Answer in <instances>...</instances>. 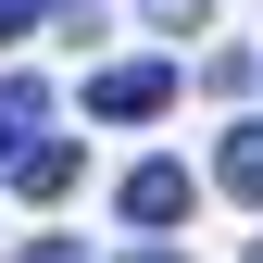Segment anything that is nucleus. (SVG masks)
<instances>
[{
    "instance_id": "1",
    "label": "nucleus",
    "mask_w": 263,
    "mask_h": 263,
    "mask_svg": "<svg viewBox=\"0 0 263 263\" xmlns=\"http://www.w3.org/2000/svg\"><path fill=\"white\" fill-rule=\"evenodd\" d=\"M163 101H176V63H101V76H88V113H113V125H138Z\"/></svg>"
},
{
    "instance_id": "2",
    "label": "nucleus",
    "mask_w": 263,
    "mask_h": 263,
    "mask_svg": "<svg viewBox=\"0 0 263 263\" xmlns=\"http://www.w3.org/2000/svg\"><path fill=\"white\" fill-rule=\"evenodd\" d=\"M176 213H188V163H138V176H125V226H151V238H163Z\"/></svg>"
},
{
    "instance_id": "3",
    "label": "nucleus",
    "mask_w": 263,
    "mask_h": 263,
    "mask_svg": "<svg viewBox=\"0 0 263 263\" xmlns=\"http://www.w3.org/2000/svg\"><path fill=\"white\" fill-rule=\"evenodd\" d=\"M38 125H50V88H38V76H0V163L38 138Z\"/></svg>"
},
{
    "instance_id": "4",
    "label": "nucleus",
    "mask_w": 263,
    "mask_h": 263,
    "mask_svg": "<svg viewBox=\"0 0 263 263\" xmlns=\"http://www.w3.org/2000/svg\"><path fill=\"white\" fill-rule=\"evenodd\" d=\"M13 188H25V201H63V188H76V151H63V138H25L13 151Z\"/></svg>"
},
{
    "instance_id": "5",
    "label": "nucleus",
    "mask_w": 263,
    "mask_h": 263,
    "mask_svg": "<svg viewBox=\"0 0 263 263\" xmlns=\"http://www.w3.org/2000/svg\"><path fill=\"white\" fill-rule=\"evenodd\" d=\"M213 176H226V201H263V125H226Z\"/></svg>"
},
{
    "instance_id": "6",
    "label": "nucleus",
    "mask_w": 263,
    "mask_h": 263,
    "mask_svg": "<svg viewBox=\"0 0 263 263\" xmlns=\"http://www.w3.org/2000/svg\"><path fill=\"white\" fill-rule=\"evenodd\" d=\"M38 13H50V0H0V50H13V38H38Z\"/></svg>"
},
{
    "instance_id": "7",
    "label": "nucleus",
    "mask_w": 263,
    "mask_h": 263,
    "mask_svg": "<svg viewBox=\"0 0 263 263\" xmlns=\"http://www.w3.org/2000/svg\"><path fill=\"white\" fill-rule=\"evenodd\" d=\"M13 263H88V251H76V238H25Z\"/></svg>"
},
{
    "instance_id": "8",
    "label": "nucleus",
    "mask_w": 263,
    "mask_h": 263,
    "mask_svg": "<svg viewBox=\"0 0 263 263\" xmlns=\"http://www.w3.org/2000/svg\"><path fill=\"white\" fill-rule=\"evenodd\" d=\"M151 13H163V25H201V13H213V0H151Z\"/></svg>"
},
{
    "instance_id": "9",
    "label": "nucleus",
    "mask_w": 263,
    "mask_h": 263,
    "mask_svg": "<svg viewBox=\"0 0 263 263\" xmlns=\"http://www.w3.org/2000/svg\"><path fill=\"white\" fill-rule=\"evenodd\" d=\"M138 263H176V251H163V238H151V251H138Z\"/></svg>"
}]
</instances>
